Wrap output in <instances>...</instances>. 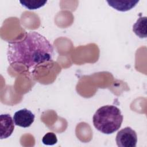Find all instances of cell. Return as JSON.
I'll return each mask as SVG.
<instances>
[{"instance_id":"ba28073f","label":"cell","mask_w":147,"mask_h":147,"mask_svg":"<svg viewBox=\"0 0 147 147\" xmlns=\"http://www.w3.org/2000/svg\"><path fill=\"white\" fill-rule=\"evenodd\" d=\"M20 3L22 6L29 10H35L44 6L47 2V1H20Z\"/></svg>"},{"instance_id":"5b68a950","label":"cell","mask_w":147,"mask_h":147,"mask_svg":"<svg viewBox=\"0 0 147 147\" xmlns=\"http://www.w3.org/2000/svg\"><path fill=\"white\" fill-rule=\"evenodd\" d=\"M14 120L8 114H1L0 116V138L4 139L10 137L14 129Z\"/></svg>"},{"instance_id":"7a4b0ae2","label":"cell","mask_w":147,"mask_h":147,"mask_svg":"<svg viewBox=\"0 0 147 147\" xmlns=\"http://www.w3.org/2000/svg\"><path fill=\"white\" fill-rule=\"evenodd\" d=\"M123 118L119 109L113 105H106L96 111L92 117V122L98 131L110 134L121 127Z\"/></svg>"},{"instance_id":"52a82bcc","label":"cell","mask_w":147,"mask_h":147,"mask_svg":"<svg viewBox=\"0 0 147 147\" xmlns=\"http://www.w3.org/2000/svg\"><path fill=\"white\" fill-rule=\"evenodd\" d=\"M146 23V17H141L137 20L133 26V31L140 38H143L147 37Z\"/></svg>"},{"instance_id":"3957f363","label":"cell","mask_w":147,"mask_h":147,"mask_svg":"<svg viewBox=\"0 0 147 147\" xmlns=\"http://www.w3.org/2000/svg\"><path fill=\"white\" fill-rule=\"evenodd\" d=\"M115 141L119 147H136L137 142V133L130 127H126L118 132Z\"/></svg>"},{"instance_id":"8992f818","label":"cell","mask_w":147,"mask_h":147,"mask_svg":"<svg viewBox=\"0 0 147 147\" xmlns=\"http://www.w3.org/2000/svg\"><path fill=\"white\" fill-rule=\"evenodd\" d=\"M109 5L114 9L120 11L130 10L136 6L139 2L138 0H123V1H106Z\"/></svg>"},{"instance_id":"277c9868","label":"cell","mask_w":147,"mask_h":147,"mask_svg":"<svg viewBox=\"0 0 147 147\" xmlns=\"http://www.w3.org/2000/svg\"><path fill=\"white\" fill-rule=\"evenodd\" d=\"M35 115L27 109H21L16 111L13 116L14 124L22 127H29L34 121Z\"/></svg>"},{"instance_id":"9c48e42d","label":"cell","mask_w":147,"mask_h":147,"mask_svg":"<svg viewBox=\"0 0 147 147\" xmlns=\"http://www.w3.org/2000/svg\"><path fill=\"white\" fill-rule=\"evenodd\" d=\"M42 142L46 145H53L57 142L56 135L52 132L47 133L42 137Z\"/></svg>"},{"instance_id":"6da1fadb","label":"cell","mask_w":147,"mask_h":147,"mask_svg":"<svg viewBox=\"0 0 147 147\" xmlns=\"http://www.w3.org/2000/svg\"><path fill=\"white\" fill-rule=\"evenodd\" d=\"M53 53V46L44 36L30 32L22 40L9 42L7 56L10 64H22L32 68L52 61Z\"/></svg>"}]
</instances>
